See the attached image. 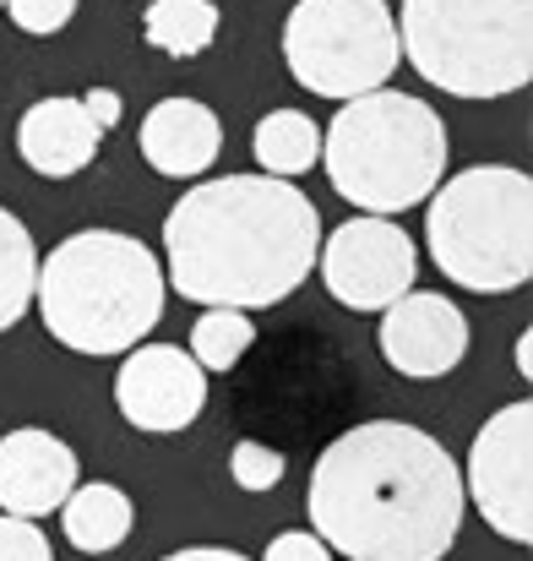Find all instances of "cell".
<instances>
[{"mask_svg": "<svg viewBox=\"0 0 533 561\" xmlns=\"http://www.w3.org/2000/svg\"><path fill=\"white\" fill-rule=\"evenodd\" d=\"M311 535L349 561H441L463 535L457 458L419 425L370 420L322 447L311 469Z\"/></svg>", "mask_w": 533, "mask_h": 561, "instance_id": "obj_1", "label": "cell"}, {"mask_svg": "<svg viewBox=\"0 0 533 561\" xmlns=\"http://www.w3.org/2000/svg\"><path fill=\"white\" fill-rule=\"evenodd\" d=\"M164 251V284H175L185 300L267 311L311 278L322 251V213L294 181L218 175L170 207Z\"/></svg>", "mask_w": 533, "mask_h": 561, "instance_id": "obj_2", "label": "cell"}, {"mask_svg": "<svg viewBox=\"0 0 533 561\" xmlns=\"http://www.w3.org/2000/svg\"><path fill=\"white\" fill-rule=\"evenodd\" d=\"M33 300L71 355H126L164 317V267L126 229H82L38 262Z\"/></svg>", "mask_w": 533, "mask_h": 561, "instance_id": "obj_3", "label": "cell"}, {"mask_svg": "<svg viewBox=\"0 0 533 561\" xmlns=\"http://www.w3.org/2000/svg\"><path fill=\"white\" fill-rule=\"evenodd\" d=\"M316 164H327L333 191L355 202L359 213L392 218L414 202H430V191L441 186L447 126L425 99L375 88L333 115Z\"/></svg>", "mask_w": 533, "mask_h": 561, "instance_id": "obj_4", "label": "cell"}, {"mask_svg": "<svg viewBox=\"0 0 533 561\" xmlns=\"http://www.w3.org/2000/svg\"><path fill=\"white\" fill-rule=\"evenodd\" d=\"M425 240L436 267L474 295H512L533 273V181L512 164H474L430 191Z\"/></svg>", "mask_w": 533, "mask_h": 561, "instance_id": "obj_5", "label": "cell"}, {"mask_svg": "<svg viewBox=\"0 0 533 561\" xmlns=\"http://www.w3.org/2000/svg\"><path fill=\"white\" fill-rule=\"evenodd\" d=\"M397 49L452 99H507L533 77V0H403Z\"/></svg>", "mask_w": 533, "mask_h": 561, "instance_id": "obj_6", "label": "cell"}, {"mask_svg": "<svg viewBox=\"0 0 533 561\" xmlns=\"http://www.w3.org/2000/svg\"><path fill=\"white\" fill-rule=\"evenodd\" d=\"M283 66L316 99H359L403 66L386 0H300L283 22Z\"/></svg>", "mask_w": 533, "mask_h": 561, "instance_id": "obj_7", "label": "cell"}, {"mask_svg": "<svg viewBox=\"0 0 533 561\" xmlns=\"http://www.w3.org/2000/svg\"><path fill=\"white\" fill-rule=\"evenodd\" d=\"M463 496L479 507V518L512 540H533V403L518 398L507 409H496L474 447H468V474H463Z\"/></svg>", "mask_w": 533, "mask_h": 561, "instance_id": "obj_8", "label": "cell"}, {"mask_svg": "<svg viewBox=\"0 0 533 561\" xmlns=\"http://www.w3.org/2000/svg\"><path fill=\"white\" fill-rule=\"evenodd\" d=\"M316 267H322L327 295L349 311H386L392 300H403L419 284L414 234H403L392 218H375V213L338 224L322 240Z\"/></svg>", "mask_w": 533, "mask_h": 561, "instance_id": "obj_9", "label": "cell"}, {"mask_svg": "<svg viewBox=\"0 0 533 561\" xmlns=\"http://www.w3.org/2000/svg\"><path fill=\"white\" fill-rule=\"evenodd\" d=\"M115 409L131 431L175 436L207 409V371L179 344H137L115 371Z\"/></svg>", "mask_w": 533, "mask_h": 561, "instance_id": "obj_10", "label": "cell"}, {"mask_svg": "<svg viewBox=\"0 0 533 561\" xmlns=\"http://www.w3.org/2000/svg\"><path fill=\"white\" fill-rule=\"evenodd\" d=\"M381 355L408 381H436L463 366L468 317L436 289H408L403 300H392L381 311Z\"/></svg>", "mask_w": 533, "mask_h": 561, "instance_id": "obj_11", "label": "cell"}, {"mask_svg": "<svg viewBox=\"0 0 533 561\" xmlns=\"http://www.w3.org/2000/svg\"><path fill=\"white\" fill-rule=\"evenodd\" d=\"M77 491V453L38 425L0 436V513L11 518H44L60 513V502Z\"/></svg>", "mask_w": 533, "mask_h": 561, "instance_id": "obj_12", "label": "cell"}, {"mask_svg": "<svg viewBox=\"0 0 533 561\" xmlns=\"http://www.w3.org/2000/svg\"><path fill=\"white\" fill-rule=\"evenodd\" d=\"M99 142H104V131L93 126V115L82 110V99H60V93L27 104L22 110V126H16V153L44 181L82 175L99 159Z\"/></svg>", "mask_w": 533, "mask_h": 561, "instance_id": "obj_13", "label": "cell"}, {"mask_svg": "<svg viewBox=\"0 0 533 561\" xmlns=\"http://www.w3.org/2000/svg\"><path fill=\"white\" fill-rule=\"evenodd\" d=\"M142 159L170 175V181H196L218 164L223 153V121L201 104V99H164L148 110L142 137H137Z\"/></svg>", "mask_w": 533, "mask_h": 561, "instance_id": "obj_14", "label": "cell"}, {"mask_svg": "<svg viewBox=\"0 0 533 561\" xmlns=\"http://www.w3.org/2000/svg\"><path fill=\"white\" fill-rule=\"evenodd\" d=\"M60 524H66V546H77L82 557H104L120 551L137 529V507L120 485L109 480H88L60 502Z\"/></svg>", "mask_w": 533, "mask_h": 561, "instance_id": "obj_15", "label": "cell"}, {"mask_svg": "<svg viewBox=\"0 0 533 561\" xmlns=\"http://www.w3.org/2000/svg\"><path fill=\"white\" fill-rule=\"evenodd\" d=\"M251 153H256L262 175L294 181V175L316 170V159H322V126L311 115H300V110H273V115L256 121Z\"/></svg>", "mask_w": 533, "mask_h": 561, "instance_id": "obj_16", "label": "cell"}, {"mask_svg": "<svg viewBox=\"0 0 533 561\" xmlns=\"http://www.w3.org/2000/svg\"><path fill=\"white\" fill-rule=\"evenodd\" d=\"M223 11L212 0H153L142 11V38L175 60H196L201 49H212Z\"/></svg>", "mask_w": 533, "mask_h": 561, "instance_id": "obj_17", "label": "cell"}, {"mask_svg": "<svg viewBox=\"0 0 533 561\" xmlns=\"http://www.w3.org/2000/svg\"><path fill=\"white\" fill-rule=\"evenodd\" d=\"M33 284H38V251L33 234L16 213L0 207V333L16 328L33 306Z\"/></svg>", "mask_w": 533, "mask_h": 561, "instance_id": "obj_18", "label": "cell"}, {"mask_svg": "<svg viewBox=\"0 0 533 561\" xmlns=\"http://www.w3.org/2000/svg\"><path fill=\"white\" fill-rule=\"evenodd\" d=\"M256 344V328H251V317L245 311H229V306H207V317L190 328V360L201 366V371H234L240 366V355Z\"/></svg>", "mask_w": 533, "mask_h": 561, "instance_id": "obj_19", "label": "cell"}, {"mask_svg": "<svg viewBox=\"0 0 533 561\" xmlns=\"http://www.w3.org/2000/svg\"><path fill=\"white\" fill-rule=\"evenodd\" d=\"M229 474H234V485L240 491H273L283 474H289V458L278 453V447H267V442H234V453H229Z\"/></svg>", "mask_w": 533, "mask_h": 561, "instance_id": "obj_20", "label": "cell"}, {"mask_svg": "<svg viewBox=\"0 0 533 561\" xmlns=\"http://www.w3.org/2000/svg\"><path fill=\"white\" fill-rule=\"evenodd\" d=\"M5 11H11V22H16L22 33L49 38V33H60V27L77 16V0H5Z\"/></svg>", "mask_w": 533, "mask_h": 561, "instance_id": "obj_21", "label": "cell"}, {"mask_svg": "<svg viewBox=\"0 0 533 561\" xmlns=\"http://www.w3.org/2000/svg\"><path fill=\"white\" fill-rule=\"evenodd\" d=\"M0 561H55V546L44 540V529L33 518L0 513Z\"/></svg>", "mask_w": 533, "mask_h": 561, "instance_id": "obj_22", "label": "cell"}, {"mask_svg": "<svg viewBox=\"0 0 533 561\" xmlns=\"http://www.w3.org/2000/svg\"><path fill=\"white\" fill-rule=\"evenodd\" d=\"M262 561H333V551H327L322 535H311V529H283V535L267 546Z\"/></svg>", "mask_w": 533, "mask_h": 561, "instance_id": "obj_23", "label": "cell"}, {"mask_svg": "<svg viewBox=\"0 0 533 561\" xmlns=\"http://www.w3.org/2000/svg\"><path fill=\"white\" fill-rule=\"evenodd\" d=\"M82 110L93 115L99 131H115V126H120V93H115V88H93V93H82Z\"/></svg>", "mask_w": 533, "mask_h": 561, "instance_id": "obj_24", "label": "cell"}, {"mask_svg": "<svg viewBox=\"0 0 533 561\" xmlns=\"http://www.w3.org/2000/svg\"><path fill=\"white\" fill-rule=\"evenodd\" d=\"M164 561H251V557H240L229 546H185V551H175V557H164Z\"/></svg>", "mask_w": 533, "mask_h": 561, "instance_id": "obj_25", "label": "cell"}, {"mask_svg": "<svg viewBox=\"0 0 533 561\" xmlns=\"http://www.w3.org/2000/svg\"><path fill=\"white\" fill-rule=\"evenodd\" d=\"M518 371L533 376V339H518Z\"/></svg>", "mask_w": 533, "mask_h": 561, "instance_id": "obj_26", "label": "cell"}, {"mask_svg": "<svg viewBox=\"0 0 533 561\" xmlns=\"http://www.w3.org/2000/svg\"><path fill=\"white\" fill-rule=\"evenodd\" d=\"M0 5H5V0H0Z\"/></svg>", "mask_w": 533, "mask_h": 561, "instance_id": "obj_27", "label": "cell"}]
</instances>
